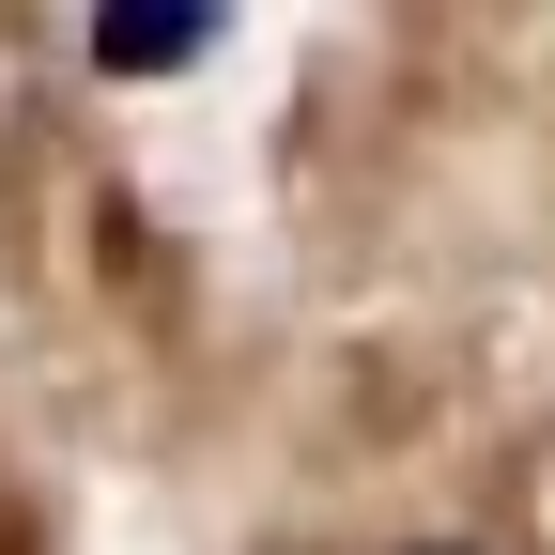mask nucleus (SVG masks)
<instances>
[{"label":"nucleus","instance_id":"nucleus-1","mask_svg":"<svg viewBox=\"0 0 555 555\" xmlns=\"http://www.w3.org/2000/svg\"><path fill=\"white\" fill-rule=\"evenodd\" d=\"M416 555H463V540H416Z\"/></svg>","mask_w":555,"mask_h":555}]
</instances>
